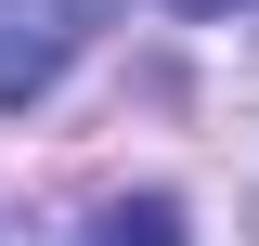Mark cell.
Wrapping results in <instances>:
<instances>
[{"instance_id": "2", "label": "cell", "mask_w": 259, "mask_h": 246, "mask_svg": "<svg viewBox=\"0 0 259 246\" xmlns=\"http://www.w3.org/2000/svg\"><path fill=\"white\" fill-rule=\"evenodd\" d=\"M78 246H182V208H168V194H104V208L78 220Z\"/></svg>"}, {"instance_id": "1", "label": "cell", "mask_w": 259, "mask_h": 246, "mask_svg": "<svg viewBox=\"0 0 259 246\" xmlns=\"http://www.w3.org/2000/svg\"><path fill=\"white\" fill-rule=\"evenodd\" d=\"M78 0H0V104H39L65 78V65H78Z\"/></svg>"}, {"instance_id": "3", "label": "cell", "mask_w": 259, "mask_h": 246, "mask_svg": "<svg viewBox=\"0 0 259 246\" xmlns=\"http://www.w3.org/2000/svg\"><path fill=\"white\" fill-rule=\"evenodd\" d=\"M182 13H246V0H182Z\"/></svg>"}]
</instances>
